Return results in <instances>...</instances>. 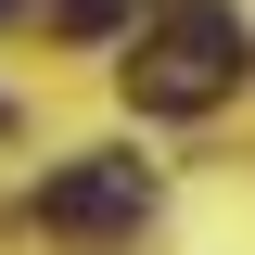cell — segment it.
I'll list each match as a JSON object with an SVG mask.
<instances>
[{
  "label": "cell",
  "instance_id": "6da1fadb",
  "mask_svg": "<svg viewBox=\"0 0 255 255\" xmlns=\"http://www.w3.org/2000/svg\"><path fill=\"white\" fill-rule=\"evenodd\" d=\"M243 77V13L230 0H166L140 51H128V102L140 115H204V102Z\"/></svg>",
  "mask_w": 255,
  "mask_h": 255
},
{
  "label": "cell",
  "instance_id": "7a4b0ae2",
  "mask_svg": "<svg viewBox=\"0 0 255 255\" xmlns=\"http://www.w3.org/2000/svg\"><path fill=\"white\" fill-rule=\"evenodd\" d=\"M140 204H153V166H140V153H77L64 179H38L26 217L64 230V243H102V230H140Z\"/></svg>",
  "mask_w": 255,
  "mask_h": 255
},
{
  "label": "cell",
  "instance_id": "3957f363",
  "mask_svg": "<svg viewBox=\"0 0 255 255\" xmlns=\"http://www.w3.org/2000/svg\"><path fill=\"white\" fill-rule=\"evenodd\" d=\"M128 0H51V38H115Z\"/></svg>",
  "mask_w": 255,
  "mask_h": 255
},
{
  "label": "cell",
  "instance_id": "277c9868",
  "mask_svg": "<svg viewBox=\"0 0 255 255\" xmlns=\"http://www.w3.org/2000/svg\"><path fill=\"white\" fill-rule=\"evenodd\" d=\"M13 13H26V0H0V26H13Z\"/></svg>",
  "mask_w": 255,
  "mask_h": 255
}]
</instances>
